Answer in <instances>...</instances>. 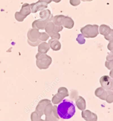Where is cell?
<instances>
[{
    "label": "cell",
    "mask_w": 113,
    "mask_h": 121,
    "mask_svg": "<svg viewBox=\"0 0 113 121\" xmlns=\"http://www.w3.org/2000/svg\"><path fill=\"white\" fill-rule=\"evenodd\" d=\"M55 25L51 21L49 22L45 26L46 32L47 33L49 36L55 32ZM57 33V32H56Z\"/></svg>",
    "instance_id": "obj_13"
},
{
    "label": "cell",
    "mask_w": 113,
    "mask_h": 121,
    "mask_svg": "<svg viewBox=\"0 0 113 121\" xmlns=\"http://www.w3.org/2000/svg\"><path fill=\"white\" fill-rule=\"evenodd\" d=\"M57 111L60 118L63 119H68L74 116L76 108L73 102L65 99L57 106Z\"/></svg>",
    "instance_id": "obj_1"
},
{
    "label": "cell",
    "mask_w": 113,
    "mask_h": 121,
    "mask_svg": "<svg viewBox=\"0 0 113 121\" xmlns=\"http://www.w3.org/2000/svg\"><path fill=\"white\" fill-rule=\"evenodd\" d=\"M69 2L73 6H77L81 4V0H70Z\"/></svg>",
    "instance_id": "obj_24"
},
{
    "label": "cell",
    "mask_w": 113,
    "mask_h": 121,
    "mask_svg": "<svg viewBox=\"0 0 113 121\" xmlns=\"http://www.w3.org/2000/svg\"><path fill=\"white\" fill-rule=\"evenodd\" d=\"M84 38H85L84 36L82 35V34H79L78 35L77 38V41L79 44L83 45L86 42V40Z\"/></svg>",
    "instance_id": "obj_20"
},
{
    "label": "cell",
    "mask_w": 113,
    "mask_h": 121,
    "mask_svg": "<svg viewBox=\"0 0 113 121\" xmlns=\"http://www.w3.org/2000/svg\"><path fill=\"white\" fill-rule=\"evenodd\" d=\"M39 121H45L44 120H43V119H40Z\"/></svg>",
    "instance_id": "obj_33"
},
{
    "label": "cell",
    "mask_w": 113,
    "mask_h": 121,
    "mask_svg": "<svg viewBox=\"0 0 113 121\" xmlns=\"http://www.w3.org/2000/svg\"><path fill=\"white\" fill-rule=\"evenodd\" d=\"M57 106H53L52 112L50 115L45 116V121H58L59 118L57 113Z\"/></svg>",
    "instance_id": "obj_9"
},
{
    "label": "cell",
    "mask_w": 113,
    "mask_h": 121,
    "mask_svg": "<svg viewBox=\"0 0 113 121\" xmlns=\"http://www.w3.org/2000/svg\"><path fill=\"white\" fill-rule=\"evenodd\" d=\"M51 102V101L48 99H43L40 100L36 107V112L38 113L41 116H42L44 115L43 111L46 105L49 103H50Z\"/></svg>",
    "instance_id": "obj_7"
},
{
    "label": "cell",
    "mask_w": 113,
    "mask_h": 121,
    "mask_svg": "<svg viewBox=\"0 0 113 121\" xmlns=\"http://www.w3.org/2000/svg\"><path fill=\"white\" fill-rule=\"evenodd\" d=\"M74 25L73 20L68 16H64L62 21V26L67 29H72Z\"/></svg>",
    "instance_id": "obj_8"
},
{
    "label": "cell",
    "mask_w": 113,
    "mask_h": 121,
    "mask_svg": "<svg viewBox=\"0 0 113 121\" xmlns=\"http://www.w3.org/2000/svg\"><path fill=\"white\" fill-rule=\"evenodd\" d=\"M105 65L108 69L111 70L113 68V61H106Z\"/></svg>",
    "instance_id": "obj_22"
},
{
    "label": "cell",
    "mask_w": 113,
    "mask_h": 121,
    "mask_svg": "<svg viewBox=\"0 0 113 121\" xmlns=\"http://www.w3.org/2000/svg\"><path fill=\"white\" fill-rule=\"evenodd\" d=\"M107 48L110 51H113V41H110L107 45Z\"/></svg>",
    "instance_id": "obj_27"
},
{
    "label": "cell",
    "mask_w": 113,
    "mask_h": 121,
    "mask_svg": "<svg viewBox=\"0 0 113 121\" xmlns=\"http://www.w3.org/2000/svg\"><path fill=\"white\" fill-rule=\"evenodd\" d=\"M95 96L99 98V99H101L103 100H105L107 95V90L104 89L103 87H99L97 88L95 91Z\"/></svg>",
    "instance_id": "obj_10"
},
{
    "label": "cell",
    "mask_w": 113,
    "mask_h": 121,
    "mask_svg": "<svg viewBox=\"0 0 113 121\" xmlns=\"http://www.w3.org/2000/svg\"><path fill=\"white\" fill-rule=\"evenodd\" d=\"M107 61H113V51H111L106 57Z\"/></svg>",
    "instance_id": "obj_25"
},
{
    "label": "cell",
    "mask_w": 113,
    "mask_h": 121,
    "mask_svg": "<svg viewBox=\"0 0 113 121\" xmlns=\"http://www.w3.org/2000/svg\"><path fill=\"white\" fill-rule=\"evenodd\" d=\"M68 96L69 93L68 89L64 87H61L58 89V93L55 94L52 98L51 101L54 105L58 104L61 103L65 97Z\"/></svg>",
    "instance_id": "obj_4"
},
{
    "label": "cell",
    "mask_w": 113,
    "mask_h": 121,
    "mask_svg": "<svg viewBox=\"0 0 113 121\" xmlns=\"http://www.w3.org/2000/svg\"><path fill=\"white\" fill-rule=\"evenodd\" d=\"M52 39H55V40H59L60 38H61V35L59 33H56V32H54L53 34H52L50 36Z\"/></svg>",
    "instance_id": "obj_23"
},
{
    "label": "cell",
    "mask_w": 113,
    "mask_h": 121,
    "mask_svg": "<svg viewBox=\"0 0 113 121\" xmlns=\"http://www.w3.org/2000/svg\"><path fill=\"white\" fill-rule=\"evenodd\" d=\"M82 0V1H84V2H86V1H89V2H90V1H92L93 0Z\"/></svg>",
    "instance_id": "obj_32"
},
{
    "label": "cell",
    "mask_w": 113,
    "mask_h": 121,
    "mask_svg": "<svg viewBox=\"0 0 113 121\" xmlns=\"http://www.w3.org/2000/svg\"><path fill=\"white\" fill-rule=\"evenodd\" d=\"M42 116L36 111L33 112L31 115V121H39L41 119Z\"/></svg>",
    "instance_id": "obj_18"
},
{
    "label": "cell",
    "mask_w": 113,
    "mask_h": 121,
    "mask_svg": "<svg viewBox=\"0 0 113 121\" xmlns=\"http://www.w3.org/2000/svg\"><path fill=\"white\" fill-rule=\"evenodd\" d=\"M104 38L109 42L113 41V29H111L109 34L106 36H104Z\"/></svg>",
    "instance_id": "obj_21"
},
{
    "label": "cell",
    "mask_w": 113,
    "mask_h": 121,
    "mask_svg": "<svg viewBox=\"0 0 113 121\" xmlns=\"http://www.w3.org/2000/svg\"><path fill=\"white\" fill-rule=\"evenodd\" d=\"M102 87L106 90L113 91V78L108 75H104L100 78Z\"/></svg>",
    "instance_id": "obj_5"
},
{
    "label": "cell",
    "mask_w": 113,
    "mask_h": 121,
    "mask_svg": "<svg viewBox=\"0 0 113 121\" xmlns=\"http://www.w3.org/2000/svg\"><path fill=\"white\" fill-rule=\"evenodd\" d=\"M107 95L105 100L109 104L113 103V91L107 90Z\"/></svg>",
    "instance_id": "obj_19"
},
{
    "label": "cell",
    "mask_w": 113,
    "mask_h": 121,
    "mask_svg": "<svg viewBox=\"0 0 113 121\" xmlns=\"http://www.w3.org/2000/svg\"><path fill=\"white\" fill-rule=\"evenodd\" d=\"M49 44L50 47L54 51H59L61 48V44L58 40L51 39L49 41Z\"/></svg>",
    "instance_id": "obj_11"
},
{
    "label": "cell",
    "mask_w": 113,
    "mask_h": 121,
    "mask_svg": "<svg viewBox=\"0 0 113 121\" xmlns=\"http://www.w3.org/2000/svg\"><path fill=\"white\" fill-rule=\"evenodd\" d=\"M76 105L78 108L81 111L84 110L86 107V103L84 98L81 96H79L76 100Z\"/></svg>",
    "instance_id": "obj_12"
},
{
    "label": "cell",
    "mask_w": 113,
    "mask_h": 121,
    "mask_svg": "<svg viewBox=\"0 0 113 121\" xmlns=\"http://www.w3.org/2000/svg\"><path fill=\"white\" fill-rule=\"evenodd\" d=\"M53 106L52 105V104L49 103L48 104L46 105L43 111V114L44 115H45V116H47L50 115L53 111Z\"/></svg>",
    "instance_id": "obj_17"
},
{
    "label": "cell",
    "mask_w": 113,
    "mask_h": 121,
    "mask_svg": "<svg viewBox=\"0 0 113 121\" xmlns=\"http://www.w3.org/2000/svg\"><path fill=\"white\" fill-rule=\"evenodd\" d=\"M110 77L113 78V68L110 70Z\"/></svg>",
    "instance_id": "obj_30"
},
{
    "label": "cell",
    "mask_w": 113,
    "mask_h": 121,
    "mask_svg": "<svg viewBox=\"0 0 113 121\" xmlns=\"http://www.w3.org/2000/svg\"><path fill=\"white\" fill-rule=\"evenodd\" d=\"M99 26L96 24H88L81 29V32L84 38H95L99 35Z\"/></svg>",
    "instance_id": "obj_2"
},
{
    "label": "cell",
    "mask_w": 113,
    "mask_h": 121,
    "mask_svg": "<svg viewBox=\"0 0 113 121\" xmlns=\"http://www.w3.org/2000/svg\"><path fill=\"white\" fill-rule=\"evenodd\" d=\"M81 115L86 121H97L98 120L97 115L88 110L83 111Z\"/></svg>",
    "instance_id": "obj_6"
},
{
    "label": "cell",
    "mask_w": 113,
    "mask_h": 121,
    "mask_svg": "<svg viewBox=\"0 0 113 121\" xmlns=\"http://www.w3.org/2000/svg\"><path fill=\"white\" fill-rule=\"evenodd\" d=\"M63 29V26H58L55 25V32L57 33L61 31Z\"/></svg>",
    "instance_id": "obj_26"
},
{
    "label": "cell",
    "mask_w": 113,
    "mask_h": 121,
    "mask_svg": "<svg viewBox=\"0 0 113 121\" xmlns=\"http://www.w3.org/2000/svg\"><path fill=\"white\" fill-rule=\"evenodd\" d=\"M99 32L100 34L104 36H105L109 34L111 29L106 24H102L100 26L99 28Z\"/></svg>",
    "instance_id": "obj_14"
},
{
    "label": "cell",
    "mask_w": 113,
    "mask_h": 121,
    "mask_svg": "<svg viewBox=\"0 0 113 121\" xmlns=\"http://www.w3.org/2000/svg\"><path fill=\"white\" fill-rule=\"evenodd\" d=\"M50 48V46L49 44L46 43H43L39 46V51L40 52V53L45 54L49 50Z\"/></svg>",
    "instance_id": "obj_16"
},
{
    "label": "cell",
    "mask_w": 113,
    "mask_h": 121,
    "mask_svg": "<svg viewBox=\"0 0 113 121\" xmlns=\"http://www.w3.org/2000/svg\"><path fill=\"white\" fill-rule=\"evenodd\" d=\"M42 2H44L46 4L50 3L52 2L51 0H41Z\"/></svg>",
    "instance_id": "obj_29"
},
{
    "label": "cell",
    "mask_w": 113,
    "mask_h": 121,
    "mask_svg": "<svg viewBox=\"0 0 113 121\" xmlns=\"http://www.w3.org/2000/svg\"><path fill=\"white\" fill-rule=\"evenodd\" d=\"M64 16L63 15H57L53 17L52 19L53 22L55 25L61 26H62V21Z\"/></svg>",
    "instance_id": "obj_15"
},
{
    "label": "cell",
    "mask_w": 113,
    "mask_h": 121,
    "mask_svg": "<svg viewBox=\"0 0 113 121\" xmlns=\"http://www.w3.org/2000/svg\"><path fill=\"white\" fill-rule=\"evenodd\" d=\"M36 65L40 70L47 69L52 63V58L47 55L39 53L36 56Z\"/></svg>",
    "instance_id": "obj_3"
},
{
    "label": "cell",
    "mask_w": 113,
    "mask_h": 121,
    "mask_svg": "<svg viewBox=\"0 0 113 121\" xmlns=\"http://www.w3.org/2000/svg\"><path fill=\"white\" fill-rule=\"evenodd\" d=\"M52 0V1H53L56 3H58L60 2V1H61V0Z\"/></svg>",
    "instance_id": "obj_31"
},
{
    "label": "cell",
    "mask_w": 113,
    "mask_h": 121,
    "mask_svg": "<svg viewBox=\"0 0 113 121\" xmlns=\"http://www.w3.org/2000/svg\"><path fill=\"white\" fill-rule=\"evenodd\" d=\"M49 38V35L48 34H46L45 33L42 34V41H46Z\"/></svg>",
    "instance_id": "obj_28"
}]
</instances>
